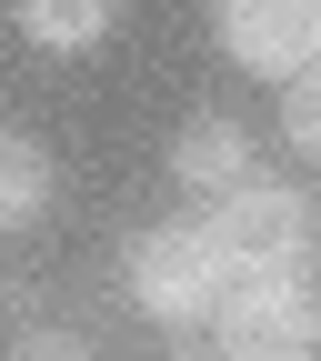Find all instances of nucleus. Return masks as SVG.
<instances>
[{"label":"nucleus","mask_w":321,"mask_h":361,"mask_svg":"<svg viewBox=\"0 0 321 361\" xmlns=\"http://www.w3.org/2000/svg\"><path fill=\"white\" fill-rule=\"evenodd\" d=\"M211 361H311L321 351V301L311 271H231L201 322Z\"/></svg>","instance_id":"nucleus-1"},{"label":"nucleus","mask_w":321,"mask_h":361,"mask_svg":"<svg viewBox=\"0 0 321 361\" xmlns=\"http://www.w3.org/2000/svg\"><path fill=\"white\" fill-rule=\"evenodd\" d=\"M221 281H231V271H221V251H211L201 221H151V231L121 241V291L161 331H201L211 301H221Z\"/></svg>","instance_id":"nucleus-2"},{"label":"nucleus","mask_w":321,"mask_h":361,"mask_svg":"<svg viewBox=\"0 0 321 361\" xmlns=\"http://www.w3.org/2000/svg\"><path fill=\"white\" fill-rule=\"evenodd\" d=\"M201 231H211L221 271H311V191L251 171L221 201H201Z\"/></svg>","instance_id":"nucleus-3"},{"label":"nucleus","mask_w":321,"mask_h":361,"mask_svg":"<svg viewBox=\"0 0 321 361\" xmlns=\"http://www.w3.org/2000/svg\"><path fill=\"white\" fill-rule=\"evenodd\" d=\"M211 40L241 80H291L321 61V0H211Z\"/></svg>","instance_id":"nucleus-4"},{"label":"nucleus","mask_w":321,"mask_h":361,"mask_svg":"<svg viewBox=\"0 0 321 361\" xmlns=\"http://www.w3.org/2000/svg\"><path fill=\"white\" fill-rule=\"evenodd\" d=\"M251 171H261V141H251L231 111H191V121L171 130V180H181L191 201H221V191L251 180Z\"/></svg>","instance_id":"nucleus-5"},{"label":"nucleus","mask_w":321,"mask_h":361,"mask_svg":"<svg viewBox=\"0 0 321 361\" xmlns=\"http://www.w3.org/2000/svg\"><path fill=\"white\" fill-rule=\"evenodd\" d=\"M121 30V0H20V40L51 61H90Z\"/></svg>","instance_id":"nucleus-6"},{"label":"nucleus","mask_w":321,"mask_h":361,"mask_svg":"<svg viewBox=\"0 0 321 361\" xmlns=\"http://www.w3.org/2000/svg\"><path fill=\"white\" fill-rule=\"evenodd\" d=\"M51 191H61L51 151H40L30 130H11V121H0V231H30V221L51 211Z\"/></svg>","instance_id":"nucleus-7"},{"label":"nucleus","mask_w":321,"mask_h":361,"mask_svg":"<svg viewBox=\"0 0 321 361\" xmlns=\"http://www.w3.org/2000/svg\"><path fill=\"white\" fill-rule=\"evenodd\" d=\"M271 90H281V151L291 161H321V80L291 71V80H271Z\"/></svg>","instance_id":"nucleus-8"},{"label":"nucleus","mask_w":321,"mask_h":361,"mask_svg":"<svg viewBox=\"0 0 321 361\" xmlns=\"http://www.w3.org/2000/svg\"><path fill=\"white\" fill-rule=\"evenodd\" d=\"M0 361H111V351L80 341V331H61V322H20L11 341H0Z\"/></svg>","instance_id":"nucleus-9"},{"label":"nucleus","mask_w":321,"mask_h":361,"mask_svg":"<svg viewBox=\"0 0 321 361\" xmlns=\"http://www.w3.org/2000/svg\"><path fill=\"white\" fill-rule=\"evenodd\" d=\"M0 311L11 322H40V281H0Z\"/></svg>","instance_id":"nucleus-10"}]
</instances>
